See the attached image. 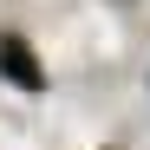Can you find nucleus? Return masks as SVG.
I'll return each instance as SVG.
<instances>
[{
	"instance_id": "1",
	"label": "nucleus",
	"mask_w": 150,
	"mask_h": 150,
	"mask_svg": "<svg viewBox=\"0 0 150 150\" xmlns=\"http://www.w3.org/2000/svg\"><path fill=\"white\" fill-rule=\"evenodd\" d=\"M0 72H7L20 91H39V85H46V72H39V59H33L26 39H0Z\"/></svg>"
}]
</instances>
